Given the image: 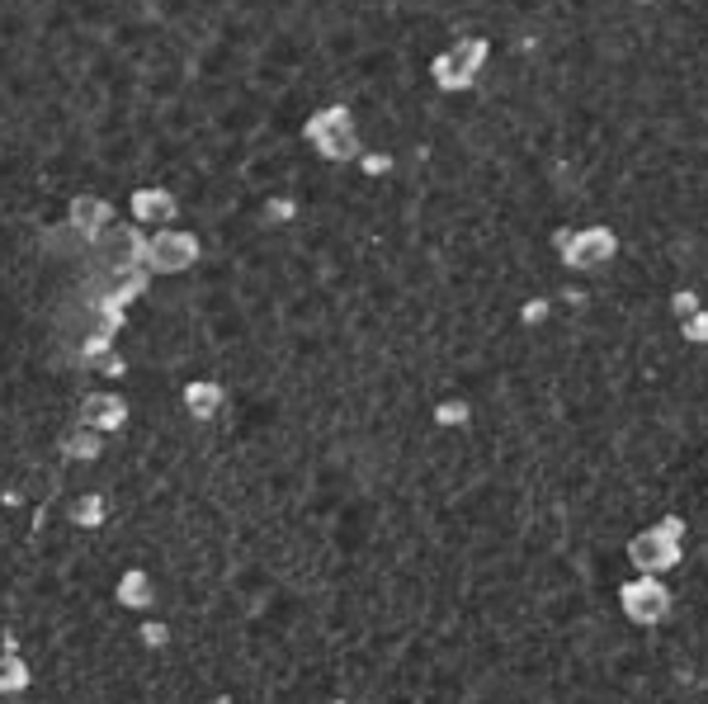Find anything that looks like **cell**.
I'll list each match as a JSON object with an SVG mask.
<instances>
[{"mask_svg":"<svg viewBox=\"0 0 708 704\" xmlns=\"http://www.w3.org/2000/svg\"><path fill=\"white\" fill-rule=\"evenodd\" d=\"M81 425L95 435H109V431H123L128 425V402L119 393H90L81 402Z\"/></svg>","mask_w":708,"mask_h":704,"instance_id":"cell-8","label":"cell"},{"mask_svg":"<svg viewBox=\"0 0 708 704\" xmlns=\"http://www.w3.org/2000/svg\"><path fill=\"white\" fill-rule=\"evenodd\" d=\"M199 261V237L194 232H180V228H165L156 237H146V251H142V265L152 274H180Z\"/></svg>","mask_w":708,"mask_h":704,"instance_id":"cell-3","label":"cell"},{"mask_svg":"<svg viewBox=\"0 0 708 704\" xmlns=\"http://www.w3.org/2000/svg\"><path fill=\"white\" fill-rule=\"evenodd\" d=\"M544 318H548V303H529V308H525V322H534V326H538Z\"/></svg>","mask_w":708,"mask_h":704,"instance_id":"cell-21","label":"cell"},{"mask_svg":"<svg viewBox=\"0 0 708 704\" xmlns=\"http://www.w3.org/2000/svg\"><path fill=\"white\" fill-rule=\"evenodd\" d=\"M114 596H119V605H128V610H146L156 601V591H152V577H146L142 567H128L123 577H119V586H114Z\"/></svg>","mask_w":708,"mask_h":704,"instance_id":"cell-11","label":"cell"},{"mask_svg":"<svg viewBox=\"0 0 708 704\" xmlns=\"http://www.w3.org/2000/svg\"><path fill=\"white\" fill-rule=\"evenodd\" d=\"M628 559H633V567H638V572H647V577H661V572H670V567L680 563V540H670L661 525H651L643 534H633Z\"/></svg>","mask_w":708,"mask_h":704,"instance_id":"cell-4","label":"cell"},{"mask_svg":"<svg viewBox=\"0 0 708 704\" xmlns=\"http://www.w3.org/2000/svg\"><path fill=\"white\" fill-rule=\"evenodd\" d=\"M100 450H104V435H95V431H81L71 435V440H62V454L67 459H100Z\"/></svg>","mask_w":708,"mask_h":704,"instance_id":"cell-14","label":"cell"},{"mask_svg":"<svg viewBox=\"0 0 708 704\" xmlns=\"http://www.w3.org/2000/svg\"><path fill=\"white\" fill-rule=\"evenodd\" d=\"M307 142H312L322 157H331V161L360 157V133H354V119H350L345 104L316 109V114L307 119Z\"/></svg>","mask_w":708,"mask_h":704,"instance_id":"cell-1","label":"cell"},{"mask_svg":"<svg viewBox=\"0 0 708 704\" xmlns=\"http://www.w3.org/2000/svg\"><path fill=\"white\" fill-rule=\"evenodd\" d=\"M142 643L146 647H165V624H142Z\"/></svg>","mask_w":708,"mask_h":704,"instance_id":"cell-19","label":"cell"},{"mask_svg":"<svg viewBox=\"0 0 708 704\" xmlns=\"http://www.w3.org/2000/svg\"><path fill=\"white\" fill-rule=\"evenodd\" d=\"M557 247H563V261L572 270H595V265H605L609 255H614V237L605 228H590V232H563L557 237Z\"/></svg>","mask_w":708,"mask_h":704,"instance_id":"cell-5","label":"cell"},{"mask_svg":"<svg viewBox=\"0 0 708 704\" xmlns=\"http://www.w3.org/2000/svg\"><path fill=\"white\" fill-rule=\"evenodd\" d=\"M67 515H71V525H81V530H95V525H104V515H109L104 492H85V496H77V502L67 506Z\"/></svg>","mask_w":708,"mask_h":704,"instance_id":"cell-13","label":"cell"},{"mask_svg":"<svg viewBox=\"0 0 708 704\" xmlns=\"http://www.w3.org/2000/svg\"><path fill=\"white\" fill-rule=\"evenodd\" d=\"M67 222L85 237L90 247H95L100 237L114 228V209H109V199H100V194H77V199H71V209H67Z\"/></svg>","mask_w":708,"mask_h":704,"instance_id":"cell-7","label":"cell"},{"mask_svg":"<svg viewBox=\"0 0 708 704\" xmlns=\"http://www.w3.org/2000/svg\"><path fill=\"white\" fill-rule=\"evenodd\" d=\"M670 312H676L680 322H689V318L699 312V299H695V293H676V303H670Z\"/></svg>","mask_w":708,"mask_h":704,"instance_id":"cell-18","label":"cell"},{"mask_svg":"<svg viewBox=\"0 0 708 704\" xmlns=\"http://www.w3.org/2000/svg\"><path fill=\"white\" fill-rule=\"evenodd\" d=\"M100 255H104V265L109 274H123V270H142V251H146V237L138 228H109L100 237Z\"/></svg>","mask_w":708,"mask_h":704,"instance_id":"cell-6","label":"cell"},{"mask_svg":"<svg viewBox=\"0 0 708 704\" xmlns=\"http://www.w3.org/2000/svg\"><path fill=\"white\" fill-rule=\"evenodd\" d=\"M477 58H482V48L477 43H458L449 58H439L435 62V81L439 86H449V90H458V86H468L473 81V71H477Z\"/></svg>","mask_w":708,"mask_h":704,"instance_id":"cell-9","label":"cell"},{"mask_svg":"<svg viewBox=\"0 0 708 704\" xmlns=\"http://www.w3.org/2000/svg\"><path fill=\"white\" fill-rule=\"evenodd\" d=\"M270 218H274V222L293 218V203H289V199H274V203H270Z\"/></svg>","mask_w":708,"mask_h":704,"instance_id":"cell-20","label":"cell"},{"mask_svg":"<svg viewBox=\"0 0 708 704\" xmlns=\"http://www.w3.org/2000/svg\"><path fill=\"white\" fill-rule=\"evenodd\" d=\"M29 691V666L20 657H0V695H20Z\"/></svg>","mask_w":708,"mask_h":704,"instance_id":"cell-15","label":"cell"},{"mask_svg":"<svg viewBox=\"0 0 708 704\" xmlns=\"http://www.w3.org/2000/svg\"><path fill=\"white\" fill-rule=\"evenodd\" d=\"M685 341H695V345L708 341V312H695V318L685 322Z\"/></svg>","mask_w":708,"mask_h":704,"instance_id":"cell-17","label":"cell"},{"mask_svg":"<svg viewBox=\"0 0 708 704\" xmlns=\"http://www.w3.org/2000/svg\"><path fill=\"white\" fill-rule=\"evenodd\" d=\"M468 416H473L468 402H439V406H435V421H439V425H463Z\"/></svg>","mask_w":708,"mask_h":704,"instance_id":"cell-16","label":"cell"},{"mask_svg":"<svg viewBox=\"0 0 708 704\" xmlns=\"http://www.w3.org/2000/svg\"><path fill=\"white\" fill-rule=\"evenodd\" d=\"M619 605H624V615L633 624L651 628V624H661L670 615V586L661 577H647V572H643V577H633V582L619 586Z\"/></svg>","mask_w":708,"mask_h":704,"instance_id":"cell-2","label":"cell"},{"mask_svg":"<svg viewBox=\"0 0 708 704\" xmlns=\"http://www.w3.org/2000/svg\"><path fill=\"white\" fill-rule=\"evenodd\" d=\"M180 213V203L171 190H138L133 194V222L142 228V222H171Z\"/></svg>","mask_w":708,"mask_h":704,"instance_id":"cell-10","label":"cell"},{"mask_svg":"<svg viewBox=\"0 0 708 704\" xmlns=\"http://www.w3.org/2000/svg\"><path fill=\"white\" fill-rule=\"evenodd\" d=\"M184 406H190V416H199V421L218 416V406H222V383H213V379L184 383Z\"/></svg>","mask_w":708,"mask_h":704,"instance_id":"cell-12","label":"cell"}]
</instances>
